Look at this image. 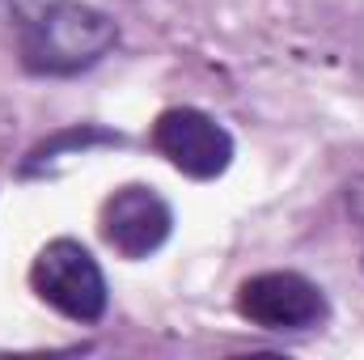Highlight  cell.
Here are the masks:
<instances>
[{
    "mask_svg": "<svg viewBox=\"0 0 364 360\" xmlns=\"http://www.w3.org/2000/svg\"><path fill=\"white\" fill-rule=\"evenodd\" d=\"M13 21L17 51L30 73H81L119 43L114 21L77 0H13Z\"/></svg>",
    "mask_w": 364,
    "mask_h": 360,
    "instance_id": "obj_1",
    "label": "cell"
},
{
    "mask_svg": "<svg viewBox=\"0 0 364 360\" xmlns=\"http://www.w3.org/2000/svg\"><path fill=\"white\" fill-rule=\"evenodd\" d=\"M34 292L73 322H97L106 314V275L90 250L73 238H55L30 268Z\"/></svg>",
    "mask_w": 364,
    "mask_h": 360,
    "instance_id": "obj_2",
    "label": "cell"
},
{
    "mask_svg": "<svg viewBox=\"0 0 364 360\" xmlns=\"http://www.w3.org/2000/svg\"><path fill=\"white\" fill-rule=\"evenodd\" d=\"M153 149L182 170L186 179H220L233 162V136L203 110L195 106H174L161 110L153 123Z\"/></svg>",
    "mask_w": 364,
    "mask_h": 360,
    "instance_id": "obj_3",
    "label": "cell"
},
{
    "mask_svg": "<svg viewBox=\"0 0 364 360\" xmlns=\"http://www.w3.org/2000/svg\"><path fill=\"white\" fill-rule=\"evenodd\" d=\"M237 314L259 331H309L326 322V297L301 271H263L237 288Z\"/></svg>",
    "mask_w": 364,
    "mask_h": 360,
    "instance_id": "obj_4",
    "label": "cell"
},
{
    "mask_svg": "<svg viewBox=\"0 0 364 360\" xmlns=\"http://www.w3.org/2000/svg\"><path fill=\"white\" fill-rule=\"evenodd\" d=\"M170 225H174L170 203L140 182L119 186L102 203V238L123 259H149L153 250H161L170 238Z\"/></svg>",
    "mask_w": 364,
    "mask_h": 360,
    "instance_id": "obj_5",
    "label": "cell"
},
{
    "mask_svg": "<svg viewBox=\"0 0 364 360\" xmlns=\"http://www.w3.org/2000/svg\"><path fill=\"white\" fill-rule=\"evenodd\" d=\"M348 208H352V216L364 225V179H356L348 186Z\"/></svg>",
    "mask_w": 364,
    "mask_h": 360,
    "instance_id": "obj_6",
    "label": "cell"
}]
</instances>
